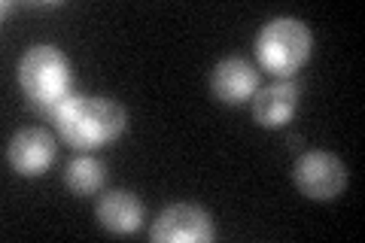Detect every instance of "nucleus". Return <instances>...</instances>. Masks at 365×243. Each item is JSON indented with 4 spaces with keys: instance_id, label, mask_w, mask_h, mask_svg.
<instances>
[{
    "instance_id": "1",
    "label": "nucleus",
    "mask_w": 365,
    "mask_h": 243,
    "mask_svg": "<svg viewBox=\"0 0 365 243\" xmlns=\"http://www.w3.org/2000/svg\"><path fill=\"white\" fill-rule=\"evenodd\" d=\"M49 119L67 146L79 149V152H91V149L119 140L125 134V125H128V113L113 98L71 91L49 113Z\"/></svg>"
},
{
    "instance_id": "2",
    "label": "nucleus",
    "mask_w": 365,
    "mask_h": 243,
    "mask_svg": "<svg viewBox=\"0 0 365 243\" xmlns=\"http://www.w3.org/2000/svg\"><path fill=\"white\" fill-rule=\"evenodd\" d=\"M19 86L31 100V107H37L40 113L49 115L73 91L71 61L55 46H46V43L31 46L19 61Z\"/></svg>"
},
{
    "instance_id": "3",
    "label": "nucleus",
    "mask_w": 365,
    "mask_h": 243,
    "mask_svg": "<svg viewBox=\"0 0 365 243\" xmlns=\"http://www.w3.org/2000/svg\"><path fill=\"white\" fill-rule=\"evenodd\" d=\"M314 37L311 28L299 19H274L256 37V58L268 73L289 79L311 58Z\"/></svg>"
},
{
    "instance_id": "4",
    "label": "nucleus",
    "mask_w": 365,
    "mask_h": 243,
    "mask_svg": "<svg viewBox=\"0 0 365 243\" xmlns=\"http://www.w3.org/2000/svg\"><path fill=\"white\" fill-rule=\"evenodd\" d=\"M213 237V219L198 204H170L150 228V240L155 243H210Z\"/></svg>"
},
{
    "instance_id": "5",
    "label": "nucleus",
    "mask_w": 365,
    "mask_h": 243,
    "mask_svg": "<svg viewBox=\"0 0 365 243\" xmlns=\"http://www.w3.org/2000/svg\"><path fill=\"white\" fill-rule=\"evenodd\" d=\"M295 186L311 201H335L347 189V167L332 152H304L295 161Z\"/></svg>"
},
{
    "instance_id": "6",
    "label": "nucleus",
    "mask_w": 365,
    "mask_h": 243,
    "mask_svg": "<svg viewBox=\"0 0 365 243\" xmlns=\"http://www.w3.org/2000/svg\"><path fill=\"white\" fill-rule=\"evenodd\" d=\"M58 155V143L46 128H21L6 146V161L19 177H43Z\"/></svg>"
},
{
    "instance_id": "7",
    "label": "nucleus",
    "mask_w": 365,
    "mask_h": 243,
    "mask_svg": "<svg viewBox=\"0 0 365 243\" xmlns=\"http://www.w3.org/2000/svg\"><path fill=\"white\" fill-rule=\"evenodd\" d=\"M210 91L220 103L237 107L259 91V73L247 58H222L210 73Z\"/></svg>"
},
{
    "instance_id": "8",
    "label": "nucleus",
    "mask_w": 365,
    "mask_h": 243,
    "mask_svg": "<svg viewBox=\"0 0 365 243\" xmlns=\"http://www.w3.org/2000/svg\"><path fill=\"white\" fill-rule=\"evenodd\" d=\"M299 95L302 86L295 79H274L271 86L256 91L253 100V119L262 125V128H283L295 110H299Z\"/></svg>"
},
{
    "instance_id": "9",
    "label": "nucleus",
    "mask_w": 365,
    "mask_h": 243,
    "mask_svg": "<svg viewBox=\"0 0 365 243\" xmlns=\"http://www.w3.org/2000/svg\"><path fill=\"white\" fill-rule=\"evenodd\" d=\"M98 222L104 225L110 234H134L143 222V204L134 192H107L98 201Z\"/></svg>"
},
{
    "instance_id": "10",
    "label": "nucleus",
    "mask_w": 365,
    "mask_h": 243,
    "mask_svg": "<svg viewBox=\"0 0 365 243\" xmlns=\"http://www.w3.org/2000/svg\"><path fill=\"white\" fill-rule=\"evenodd\" d=\"M107 180V167L104 161L91 158V155H76L64 170V186L71 189L76 198H88L95 195Z\"/></svg>"
}]
</instances>
